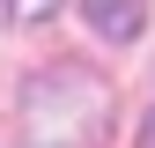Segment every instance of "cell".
<instances>
[{
    "label": "cell",
    "mask_w": 155,
    "mask_h": 148,
    "mask_svg": "<svg viewBox=\"0 0 155 148\" xmlns=\"http://www.w3.org/2000/svg\"><path fill=\"white\" fill-rule=\"evenodd\" d=\"M81 15H89V30L104 45H133L148 30V0H81Z\"/></svg>",
    "instance_id": "6da1fadb"
},
{
    "label": "cell",
    "mask_w": 155,
    "mask_h": 148,
    "mask_svg": "<svg viewBox=\"0 0 155 148\" xmlns=\"http://www.w3.org/2000/svg\"><path fill=\"white\" fill-rule=\"evenodd\" d=\"M15 22H45V15H59V0H8Z\"/></svg>",
    "instance_id": "7a4b0ae2"
}]
</instances>
